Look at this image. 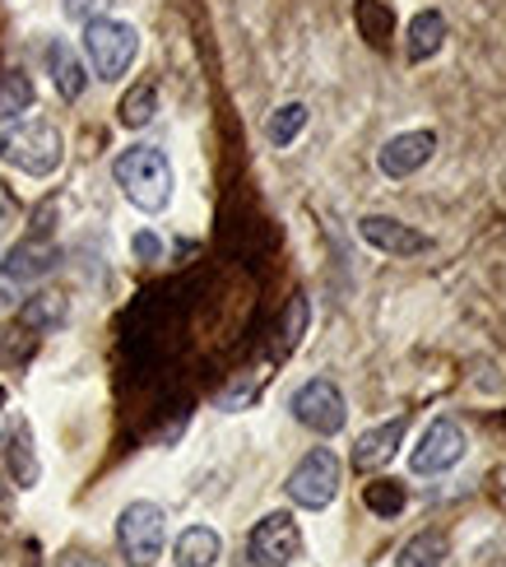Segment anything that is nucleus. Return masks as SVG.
<instances>
[{
	"label": "nucleus",
	"instance_id": "obj_30",
	"mask_svg": "<svg viewBox=\"0 0 506 567\" xmlns=\"http://www.w3.org/2000/svg\"><path fill=\"white\" fill-rule=\"evenodd\" d=\"M14 298V279H6V275H0V307H6Z\"/></svg>",
	"mask_w": 506,
	"mask_h": 567
},
{
	"label": "nucleus",
	"instance_id": "obj_27",
	"mask_svg": "<svg viewBox=\"0 0 506 567\" xmlns=\"http://www.w3.org/2000/svg\"><path fill=\"white\" fill-rule=\"evenodd\" d=\"M52 567H107L99 554H80V549H70V554H61Z\"/></svg>",
	"mask_w": 506,
	"mask_h": 567
},
{
	"label": "nucleus",
	"instance_id": "obj_29",
	"mask_svg": "<svg viewBox=\"0 0 506 567\" xmlns=\"http://www.w3.org/2000/svg\"><path fill=\"white\" fill-rule=\"evenodd\" d=\"M14 215V200H10V192H6V186H0V224H6Z\"/></svg>",
	"mask_w": 506,
	"mask_h": 567
},
{
	"label": "nucleus",
	"instance_id": "obj_28",
	"mask_svg": "<svg viewBox=\"0 0 506 567\" xmlns=\"http://www.w3.org/2000/svg\"><path fill=\"white\" fill-rule=\"evenodd\" d=\"M135 251L144 256V261H149V256H158V251H163V243L154 238V233H140V238H135Z\"/></svg>",
	"mask_w": 506,
	"mask_h": 567
},
{
	"label": "nucleus",
	"instance_id": "obj_26",
	"mask_svg": "<svg viewBox=\"0 0 506 567\" xmlns=\"http://www.w3.org/2000/svg\"><path fill=\"white\" fill-rule=\"evenodd\" d=\"M107 6H112V0H65V14L89 23V19H99V10H107Z\"/></svg>",
	"mask_w": 506,
	"mask_h": 567
},
{
	"label": "nucleus",
	"instance_id": "obj_18",
	"mask_svg": "<svg viewBox=\"0 0 506 567\" xmlns=\"http://www.w3.org/2000/svg\"><path fill=\"white\" fill-rule=\"evenodd\" d=\"M65 317H70V302L61 293H52V289L33 293L29 302L19 307V326H29V330H61Z\"/></svg>",
	"mask_w": 506,
	"mask_h": 567
},
{
	"label": "nucleus",
	"instance_id": "obj_23",
	"mask_svg": "<svg viewBox=\"0 0 506 567\" xmlns=\"http://www.w3.org/2000/svg\"><path fill=\"white\" fill-rule=\"evenodd\" d=\"M38 353V336L29 326H0V368H23Z\"/></svg>",
	"mask_w": 506,
	"mask_h": 567
},
{
	"label": "nucleus",
	"instance_id": "obj_19",
	"mask_svg": "<svg viewBox=\"0 0 506 567\" xmlns=\"http://www.w3.org/2000/svg\"><path fill=\"white\" fill-rule=\"evenodd\" d=\"M33 80L23 75V70H6V75H0V122H19L23 112L33 107Z\"/></svg>",
	"mask_w": 506,
	"mask_h": 567
},
{
	"label": "nucleus",
	"instance_id": "obj_16",
	"mask_svg": "<svg viewBox=\"0 0 506 567\" xmlns=\"http://www.w3.org/2000/svg\"><path fill=\"white\" fill-rule=\"evenodd\" d=\"M353 23H358V33L376 47V52L395 38V10L385 6V0H353Z\"/></svg>",
	"mask_w": 506,
	"mask_h": 567
},
{
	"label": "nucleus",
	"instance_id": "obj_20",
	"mask_svg": "<svg viewBox=\"0 0 506 567\" xmlns=\"http://www.w3.org/2000/svg\"><path fill=\"white\" fill-rule=\"evenodd\" d=\"M307 103H283V107H275L270 112V122H265V140H270L275 150H288L293 140L307 131Z\"/></svg>",
	"mask_w": 506,
	"mask_h": 567
},
{
	"label": "nucleus",
	"instance_id": "obj_2",
	"mask_svg": "<svg viewBox=\"0 0 506 567\" xmlns=\"http://www.w3.org/2000/svg\"><path fill=\"white\" fill-rule=\"evenodd\" d=\"M0 158L29 177H52L65 158V140L52 122H19L0 131Z\"/></svg>",
	"mask_w": 506,
	"mask_h": 567
},
{
	"label": "nucleus",
	"instance_id": "obj_4",
	"mask_svg": "<svg viewBox=\"0 0 506 567\" xmlns=\"http://www.w3.org/2000/svg\"><path fill=\"white\" fill-rule=\"evenodd\" d=\"M163 535H167V516L154 503H131L116 516V549H122L126 567H154L163 558Z\"/></svg>",
	"mask_w": 506,
	"mask_h": 567
},
{
	"label": "nucleus",
	"instance_id": "obj_3",
	"mask_svg": "<svg viewBox=\"0 0 506 567\" xmlns=\"http://www.w3.org/2000/svg\"><path fill=\"white\" fill-rule=\"evenodd\" d=\"M84 56H89V65H93V75L107 80V84H116V80H122L126 70L135 65V56H140V33H135V23L107 19V14L89 19V23H84Z\"/></svg>",
	"mask_w": 506,
	"mask_h": 567
},
{
	"label": "nucleus",
	"instance_id": "obj_25",
	"mask_svg": "<svg viewBox=\"0 0 506 567\" xmlns=\"http://www.w3.org/2000/svg\"><path fill=\"white\" fill-rule=\"evenodd\" d=\"M307 321H311V302L298 293V298H288L283 307V326H279V336H283V349H293L302 336H307Z\"/></svg>",
	"mask_w": 506,
	"mask_h": 567
},
{
	"label": "nucleus",
	"instance_id": "obj_11",
	"mask_svg": "<svg viewBox=\"0 0 506 567\" xmlns=\"http://www.w3.org/2000/svg\"><path fill=\"white\" fill-rule=\"evenodd\" d=\"M56 261H61L56 243H47L42 233H33V238H23V243H14V247L6 251V270H0V275L14 279V284H33V279H42V275H52Z\"/></svg>",
	"mask_w": 506,
	"mask_h": 567
},
{
	"label": "nucleus",
	"instance_id": "obj_10",
	"mask_svg": "<svg viewBox=\"0 0 506 567\" xmlns=\"http://www.w3.org/2000/svg\"><path fill=\"white\" fill-rule=\"evenodd\" d=\"M358 238H363L368 247H376V251H385V256H423L432 247L427 233L409 228L395 215H368V219H358Z\"/></svg>",
	"mask_w": 506,
	"mask_h": 567
},
{
	"label": "nucleus",
	"instance_id": "obj_9",
	"mask_svg": "<svg viewBox=\"0 0 506 567\" xmlns=\"http://www.w3.org/2000/svg\"><path fill=\"white\" fill-rule=\"evenodd\" d=\"M437 154V131H400L376 150V168L385 177H414Z\"/></svg>",
	"mask_w": 506,
	"mask_h": 567
},
{
	"label": "nucleus",
	"instance_id": "obj_1",
	"mask_svg": "<svg viewBox=\"0 0 506 567\" xmlns=\"http://www.w3.org/2000/svg\"><path fill=\"white\" fill-rule=\"evenodd\" d=\"M112 177L122 186V196L135 209H144V215H158V209H167V200H173V163L154 145L122 150L112 163Z\"/></svg>",
	"mask_w": 506,
	"mask_h": 567
},
{
	"label": "nucleus",
	"instance_id": "obj_15",
	"mask_svg": "<svg viewBox=\"0 0 506 567\" xmlns=\"http://www.w3.org/2000/svg\"><path fill=\"white\" fill-rule=\"evenodd\" d=\"M47 65H52V84H56V93H61L65 103L84 99V89H89V70L80 65V56L70 52L65 42H52V47H47Z\"/></svg>",
	"mask_w": 506,
	"mask_h": 567
},
{
	"label": "nucleus",
	"instance_id": "obj_13",
	"mask_svg": "<svg viewBox=\"0 0 506 567\" xmlns=\"http://www.w3.org/2000/svg\"><path fill=\"white\" fill-rule=\"evenodd\" d=\"M446 47V14L442 10H419L414 19H409V61L414 65H423V61H432Z\"/></svg>",
	"mask_w": 506,
	"mask_h": 567
},
{
	"label": "nucleus",
	"instance_id": "obj_6",
	"mask_svg": "<svg viewBox=\"0 0 506 567\" xmlns=\"http://www.w3.org/2000/svg\"><path fill=\"white\" fill-rule=\"evenodd\" d=\"M288 405H293V419L302 423V429L321 433V437L340 433L349 423V400H344V391L334 382H326V377H311V382H302Z\"/></svg>",
	"mask_w": 506,
	"mask_h": 567
},
{
	"label": "nucleus",
	"instance_id": "obj_21",
	"mask_svg": "<svg viewBox=\"0 0 506 567\" xmlns=\"http://www.w3.org/2000/svg\"><path fill=\"white\" fill-rule=\"evenodd\" d=\"M154 112H158V89H154V80H140V84L126 93V99H122V107H116V116H122L126 131L149 126Z\"/></svg>",
	"mask_w": 506,
	"mask_h": 567
},
{
	"label": "nucleus",
	"instance_id": "obj_24",
	"mask_svg": "<svg viewBox=\"0 0 506 567\" xmlns=\"http://www.w3.org/2000/svg\"><path fill=\"white\" fill-rule=\"evenodd\" d=\"M10 470L19 488H33L38 484V456H33V437H29V423H19L14 437H10Z\"/></svg>",
	"mask_w": 506,
	"mask_h": 567
},
{
	"label": "nucleus",
	"instance_id": "obj_7",
	"mask_svg": "<svg viewBox=\"0 0 506 567\" xmlns=\"http://www.w3.org/2000/svg\"><path fill=\"white\" fill-rule=\"evenodd\" d=\"M465 452H469V437H465V429L455 419H432L427 429H423V437H419V446H414V456H409V465H414V475H446V470H455L465 461Z\"/></svg>",
	"mask_w": 506,
	"mask_h": 567
},
{
	"label": "nucleus",
	"instance_id": "obj_8",
	"mask_svg": "<svg viewBox=\"0 0 506 567\" xmlns=\"http://www.w3.org/2000/svg\"><path fill=\"white\" fill-rule=\"evenodd\" d=\"M247 554L256 567H288L298 554H302V530L288 512H270L260 516L251 539H247Z\"/></svg>",
	"mask_w": 506,
	"mask_h": 567
},
{
	"label": "nucleus",
	"instance_id": "obj_22",
	"mask_svg": "<svg viewBox=\"0 0 506 567\" xmlns=\"http://www.w3.org/2000/svg\"><path fill=\"white\" fill-rule=\"evenodd\" d=\"M363 503H368L372 516H385V522H391V516H400L409 507V488L400 480H372L363 488Z\"/></svg>",
	"mask_w": 506,
	"mask_h": 567
},
{
	"label": "nucleus",
	"instance_id": "obj_12",
	"mask_svg": "<svg viewBox=\"0 0 506 567\" xmlns=\"http://www.w3.org/2000/svg\"><path fill=\"white\" fill-rule=\"evenodd\" d=\"M404 433H409V414H395L391 423H376V429H368L363 437L353 442V470H381V465H391V456L400 452Z\"/></svg>",
	"mask_w": 506,
	"mask_h": 567
},
{
	"label": "nucleus",
	"instance_id": "obj_17",
	"mask_svg": "<svg viewBox=\"0 0 506 567\" xmlns=\"http://www.w3.org/2000/svg\"><path fill=\"white\" fill-rule=\"evenodd\" d=\"M446 558H451V539L442 530H419L395 554V567H446Z\"/></svg>",
	"mask_w": 506,
	"mask_h": 567
},
{
	"label": "nucleus",
	"instance_id": "obj_14",
	"mask_svg": "<svg viewBox=\"0 0 506 567\" xmlns=\"http://www.w3.org/2000/svg\"><path fill=\"white\" fill-rule=\"evenodd\" d=\"M224 554V539L219 530H209V526H186L177 535V545H173V563L177 567H214Z\"/></svg>",
	"mask_w": 506,
	"mask_h": 567
},
{
	"label": "nucleus",
	"instance_id": "obj_5",
	"mask_svg": "<svg viewBox=\"0 0 506 567\" xmlns=\"http://www.w3.org/2000/svg\"><path fill=\"white\" fill-rule=\"evenodd\" d=\"M340 456L330 452V446H317V452H307L298 465H293V475H288V498H293L298 507L307 512H321L334 503V493H340Z\"/></svg>",
	"mask_w": 506,
	"mask_h": 567
}]
</instances>
